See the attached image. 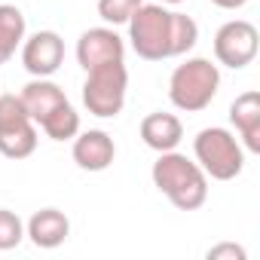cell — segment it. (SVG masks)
<instances>
[{"instance_id":"1","label":"cell","mask_w":260,"mask_h":260,"mask_svg":"<svg viewBox=\"0 0 260 260\" xmlns=\"http://www.w3.org/2000/svg\"><path fill=\"white\" fill-rule=\"evenodd\" d=\"M153 184L159 193L169 196V202L181 211H196L208 199V175L199 169V162L187 159L178 150L159 153L153 162Z\"/></svg>"},{"instance_id":"2","label":"cell","mask_w":260,"mask_h":260,"mask_svg":"<svg viewBox=\"0 0 260 260\" xmlns=\"http://www.w3.org/2000/svg\"><path fill=\"white\" fill-rule=\"evenodd\" d=\"M128 40L138 58L144 61H162L178 58L175 46V13H169L162 4H141L135 16L128 19Z\"/></svg>"},{"instance_id":"3","label":"cell","mask_w":260,"mask_h":260,"mask_svg":"<svg viewBox=\"0 0 260 260\" xmlns=\"http://www.w3.org/2000/svg\"><path fill=\"white\" fill-rule=\"evenodd\" d=\"M220 89V71L208 58H187L175 68L169 80V98L178 110L199 113L205 110Z\"/></svg>"},{"instance_id":"4","label":"cell","mask_w":260,"mask_h":260,"mask_svg":"<svg viewBox=\"0 0 260 260\" xmlns=\"http://www.w3.org/2000/svg\"><path fill=\"white\" fill-rule=\"evenodd\" d=\"M193 153H196L199 169L214 181H233L245 169V150L239 138L223 125L202 128L193 141Z\"/></svg>"},{"instance_id":"5","label":"cell","mask_w":260,"mask_h":260,"mask_svg":"<svg viewBox=\"0 0 260 260\" xmlns=\"http://www.w3.org/2000/svg\"><path fill=\"white\" fill-rule=\"evenodd\" d=\"M125 89H128V71L122 61L92 68V71H86L83 104L92 116H101V119L119 116L125 107Z\"/></svg>"},{"instance_id":"6","label":"cell","mask_w":260,"mask_h":260,"mask_svg":"<svg viewBox=\"0 0 260 260\" xmlns=\"http://www.w3.org/2000/svg\"><path fill=\"white\" fill-rule=\"evenodd\" d=\"M37 150V125L19 95H0V153L7 159H28Z\"/></svg>"},{"instance_id":"7","label":"cell","mask_w":260,"mask_h":260,"mask_svg":"<svg viewBox=\"0 0 260 260\" xmlns=\"http://www.w3.org/2000/svg\"><path fill=\"white\" fill-rule=\"evenodd\" d=\"M257 46H260V34L245 19L226 22L214 34V55L223 68H233V71H242L245 64H251L257 55Z\"/></svg>"},{"instance_id":"8","label":"cell","mask_w":260,"mask_h":260,"mask_svg":"<svg viewBox=\"0 0 260 260\" xmlns=\"http://www.w3.org/2000/svg\"><path fill=\"white\" fill-rule=\"evenodd\" d=\"M122 58H125V40L113 28H89L77 40V61L83 71L122 61Z\"/></svg>"},{"instance_id":"9","label":"cell","mask_w":260,"mask_h":260,"mask_svg":"<svg viewBox=\"0 0 260 260\" xmlns=\"http://www.w3.org/2000/svg\"><path fill=\"white\" fill-rule=\"evenodd\" d=\"M64 61V40L55 31H37L22 40V64L31 77H52Z\"/></svg>"},{"instance_id":"10","label":"cell","mask_w":260,"mask_h":260,"mask_svg":"<svg viewBox=\"0 0 260 260\" xmlns=\"http://www.w3.org/2000/svg\"><path fill=\"white\" fill-rule=\"evenodd\" d=\"M116 159V144L101 128H89V132H77L74 138V162L83 172H104Z\"/></svg>"},{"instance_id":"11","label":"cell","mask_w":260,"mask_h":260,"mask_svg":"<svg viewBox=\"0 0 260 260\" xmlns=\"http://www.w3.org/2000/svg\"><path fill=\"white\" fill-rule=\"evenodd\" d=\"M230 122L236 125L242 144L251 153H260V92H242L230 104Z\"/></svg>"},{"instance_id":"12","label":"cell","mask_w":260,"mask_h":260,"mask_svg":"<svg viewBox=\"0 0 260 260\" xmlns=\"http://www.w3.org/2000/svg\"><path fill=\"white\" fill-rule=\"evenodd\" d=\"M22 104H25V110H28V116L34 119V125H40L52 110H58L64 101H68V95H64V89L61 86H55L49 77H34L25 89H22Z\"/></svg>"},{"instance_id":"13","label":"cell","mask_w":260,"mask_h":260,"mask_svg":"<svg viewBox=\"0 0 260 260\" xmlns=\"http://www.w3.org/2000/svg\"><path fill=\"white\" fill-rule=\"evenodd\" d=\"M141 138H144V144H147L150 150L166 153V150H175V147L181 144L184 125H181V119H178L175 113L156 110V113H147V116L141 119Z\"/></svg>"},{"instance_id":"14","label":"cell","mask_w":260,"mask_h":260,"mask_svg":"<svg viewBox=\"0 0 260 260\" xmlns=\"http://www.w3.org/2000/svg\"><path fill=\"white\" fill-rule=\"evenodd\" d=\"M25 236L37 245V248H58L68 236H71V220L64 211L58 208H40L28 226H25Z\"/></svg>"},{"instance_id":"15","label":"cell","mask_w":260,"mask_h":260,"mask_svg":"<svg viewBox=\"0 0 260 260\" xmlns=\"http://www.w3.org/2000/svg\"><path fill=\"white\" fill-rule=\"evenodd\" d=\"M25 16L13 4H0V64H7L25 40Z\"/></svg>"},{"instance_id":"16","label":"cell","mask_w":260,"mask_h":260,"mask_svg":"<svg viewBox=\"0 0 260 260\" xmlns=\"http://www.w3.org/2000/svg\"><path fill=\"white\" fill-rule=\"evenodd\" d=\"M40 128L46 132V138H52V141H71L80 132V113L71 107V101H64L58 110H52L40 122Z\"/></svg>"},{"instance_id":"17","label":"cell","mask_w":260,"mask_h":260,"mask_svg":"<svg viewBox=\"0 0 260 260\" xmlns=\"http://www.w3.org/2000/svg\"><path fill=\"white\" fill-rule=\"evenodd\" d=\"M144 4V0H98V16L107 25H128V19L135 16V10Z\"/></svg>"},{"instance_id":"18","label":"cell","mask_w":260,"mask_h":260,"mask_svg":"<svg viewBox=\"0 0 260 260\" xmlns=\"http://www.w3.org/2000/svg\"><path fill=\"white\" fill-rule=\"evenodd\" d=\"M25 239V223L16 211L10 208H0V251H10V248H19Z\"/></svg>"},{"instance_id":"19","label":"cell","mask_w":260,"mask_h":260,"mask_svg":"<svg viewBox=\"0 0 260 260\" xmlns=\"http://www.w3.org/2000/svg\"><path fill=\"white\" fill-rule=\"evenodd\" d=\"M205 257H208V260H245V248L226 242V245H214V248H208Z\"/></svg>"},{"instance_id":"20","label":"cell","mask_w":260,"mask_h":260,"mask_svg":"<svg viewBox=\"0 0 260 260\" xmlns=\"http://www.w3.org/2000/svg\"><path fill=\"white\" fill-rule=\"evenodd\" d=\"M214 7H220V10H242L248 0H211Z\"/></svg>"},{"instance_id":"21","label":"cell","mask_w":260,"mask_h":260,"mask_svg":"<svg viewBox=\"0 0 260 260\" xmlns=\"http://www.w3.org/2000/svg\"><path fill=\"white\" fill-rule=\"evenodd\" d=\"M156 4H184V0H156Z\"/></svg>"}]
</instances>
